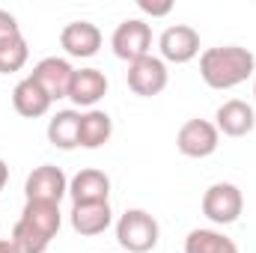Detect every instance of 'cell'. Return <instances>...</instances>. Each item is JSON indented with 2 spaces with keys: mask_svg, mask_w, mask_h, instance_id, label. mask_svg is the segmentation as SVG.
<instances>
[{
  "mask_svg": "<svg viewBox=\"0 0 256 253\" xmlns=\"http://www.w3.org/2000/svg\"><path fill=\"white\" fill-rule=\"evenodd\" d=\"M0 253H21L12 238H0Z\"/></svg>",
  "mask_w": 256,
  "mask_h": 253,
  "instance_id": "obj_23",
  "label": "cell"
},
{
  "mask_svg": "<svg viewBox=\"0 0 256 253\" xmlns=\"http://www.w3.org/2000/svg\"><path fill=\"white\" fill-rule=\"evenodd\" d=\"M137 6H140V12H146V15H152V18H164V15H170L173 12V3L170 0H137Z\"/></svg>",
  "mask_w": 256,
  "mask_h": 253,
  "instance_id": "obj_22",
  "label": "cell"
},
{
  "mask_svg": "<svg viewBox=\"0 0 256 253\" xmlns=\"http://www.w3.org/2000/svg\"><path fill=\"white\" fill-rule=\"evenodd\" d=\"M256 74V57L242 45H220L200 54V78L212 90H232Z\"/></svg>",
  "mask_w": 256,
  "mask_h": 253,
  "instance_id": "obj_1",
  "label": "cell"
},
{
  "mask_svg": "<svg viewBox=\"0 0 256 253\" xmlns=\"http://www.w3.org/2000/svg\"><path fill=\"white\" fill-rule=\"evenodd\" d=\"M108 96V78L102 68H74V80L68 90V98L78 108H96Z\"/></svg>",
  "mask_w": 256,
  "mask_h": 253,
  "instance_id": "obj_15",
  "label": "cell"
},
{
  "mask_svg": "<svg viewBox=\"0 0 256 253\" xmlns=\"http://www.w3.org/2000/svg\"><path fill=\"white\" fill-rule=\"evenodd\" d=\"M185 253H238V244L218 230H191L185 238Z\"/></svg>",
  "mask_w": 256,
  "mask_h": 253,
  "instance_id": "obj_19",
  "label": "cell"
},
{
  "mask_svg": "<svg viewBox=\"0 0 256 253\" xmlns=\"http://www.w3.org/2000/svg\"><path fill=\"white\" fill-rule=\"evenodd\" d=\"M158 236H161L158 220L143 208H128L116 220V242L126 253H149L158 244Z\"/></svg>",
  "mask_w": 256,
  "mask_h": 253,
  "instance_id": "obj_3",
  "label": "cell"
},
{
  "mask_svg": "<svg viewBox=\"0 0 256 253\" xmlns=\"http://www.w3.org/2000/svg\"><path fill=\"white\" fill-rule=\"evenodd\" d=\"M48 143L63 149V152H72L80 146V114L78 110H60L51 116L48 122Z\"/></svg>",
  "mask_w": 256,
  "mask_h": 253,
  "instance_id": "obj_17",
  "label": "cell"
},
{
  "mask_svg": "<svg viewBox=\"0 0 256 253\" xmlns=\"http://www.w3.org/2000/svg\"><path fill=\"white\" fill-rule=\"evenodd\" d=\"M68 220L78 236L92 238V236H102L114 224V212H110V202H78L72 206Z\"/></svg>",
  "mask_w": 256,
  "mask_h": 253,
  "instance_id": "obj_12",
  "label": "cell"
},
{
  "mask_svg": "<svg viewBox=\"0 0 256 253\" xmlns=\"http://www.w3.org/2000/svg\"><path fill=\"white\" fill-rule=\"evenodd\" d=\"M110 137H114V120L104 110L92 108L80 114V146L84 149H102Z\"/></svg>",
  "mask_w": 256,
  "mask_h": 253,
  "instance_id": "obj_18",
  "label": "cell"
},
{
  "mask_svg": "<svg viewBox=\"0 0 256 253\" xmlns=\"http://www.w3.org/2000/svg\"><path fill=\"white\" fill-rule=\"evenodd\" d=\"M128 90L134 92V96H140V98H152V96H158V92H164L167 90V80H170V74H167V63L161 60V57H140V60H134V63H128Z\"/></svg>",
  "mask_w": 256,
  "mask_h": 253,
  "instance_id": "obj_6",
  "label": "cell"
},
{
  "mask_svg": "<svg viewBox=\"0 0 256 253\" xmlns=\"http://www.w3.org/2000/svg\"><path fill=\"white\" fill-rule=\"evenodd\" d=\"M30 60V48H27V39L18 36V39H9V42H0V72L3 74H12V72H21Z\"/></svg>",
  "mask_w": 256,
  "mask_h": 253,
  "instance_id": "obj_20",
  "label": "cell"
},
{
  "mask_svg": "<svg viewBox=\"0 0 256 253\" xmlns=\"http://www.w3.org/2000/svg\"><path fill=\"white\" fill-rule=\"evenodd\" d=\"M66 194H68V179H66L63 170L54 167V164L36 167L27 176V182H24L27 202H57L60 206V200H63Z\"/></svg>",
  "mask_w": 256,
  "mask_h": 253,
  "instance_id": "obj_8",
  "label": "cell"
},
{
  "mask_svg": "<svg viewBox=\"0 0 256 253\" xmlns=\"http://www.w3.org/2000/svg\"><path fill=\"white\" fill-rule=\"evenodd\" d=\"M158 48H161V60L164 63H191L194 57L200 54V33L188 27V24H173L161 33L158 39Z\"/></svg>",
  "mask_w": 256,
  "mask_h": 253,
  "instance_id": "obj_10",
  "label": "cell"
},
{
  "mask_svg": "<svg viewBox=\"0 0 256 253\" xmlns=\"http://www.w3.org/2000/svg\"><path fill=\"white\" fill-rule=\"evenodd\" d=\"M242 208H244V196L232 182H214L202 194V214L218 226L236 224L242 218Z\"/></svg>",
  "mask_w": 256,
  "mask_h": 253,
  "instance_id": "obj_4",
  "label": "cell"
},
{
  "mask_svg": "<svg viewBox=\"0 0 256 253\" xmlns=\"http://www.w3.org/2000/svg\"><path fill=\"white\" fill-rule=\"evenodd\" d=\"M51 98H48V92L27 74L24 80H18L15 84V90H12V108H15V114L18 116H27V120H39V116H45L48 110H51Z\"/></svg>",
  "mask_w": 256,
  "mask_h": 253,
  "instance_id": "obj_16",
  "label": "cell"
},
{
  "mask_svg": "<svg viewBox=\"0 0 256 253\" xmlns=\"http://www.w3.org/2000/svg\"><path fill=\"white\" fill-rule=\"evenodd\" d=\"M21 36V24L15 21L12 12L0 9V42H9V39H18Z\"/></svg>",
  "mask_w": 256,
  "mask_h": 253,
  "instance_id": "obj_21",
  "label": "cell"
},
{
  "mask_svg": "<svg viewBox=\"0 0 256 253\" xmlns=\"http://www.w3.org/2000/svg\"><path fill=\"white\" fill-rule=\"evenodd\" d=\"M6 182H9V167H6V161L0 158V190L6 188Z\"/></svg>",
  "mask_w": 256,
  "mask_h": 253,
  "instance_id": "obj_24",
  "label": "cell"
},
{
  "mask_svg": "<svg viewBox=\"0 0 256 253\" xmlns=\"http://www.w3.org/2000/svg\"><path fill=\"white\" fill-rule=\"evenodd\" d=\"M110 48L126 63H134L140 57H149V51H152V27L143 18H126L114 30V36H110Z\"/></svg>",
  "mask_w": 256,
  "mask_h": 253,
  "instance_id": "obj_5",
  "label": "cell"
},
{
  "mask_svg": "<svg viewBox=\"0 0 256 253\" xmlns=\"http://www.w3.org/2000/svg\"><path fill=\"white\" fill-rule=\"evenodd\" d=\"M30 78L48 92L51 102H57V98H68V90H72V80H74V68L63 57H42L33 66Z\"/></svg>",
  "mask_w": 256,
  "mask_h": 253,
  "instance_id": "obj_9",
  "label": "cell"
},
{
  "mask_svg": "<svg viewBox=\"0 0 256 253\" xmlns=\"http://www.w3.org/2000/svg\"><path fill=\"white\" fill-rule=\"evenodd\" d=\"M63 224L57 202H24L21 218L12 226V242L21 253H45Z\"/></svg>",
  "mask_w": 256,
  "mask_h": 253,
  "instance_id": "obj_2",
  "label": "cell"
},
{
  "mask_svg": "<svg viewBox=\"0 0 256 253\" xmlns=\"http://www.w3.org/2000/svg\"><path fill=\"white\" fill-rule=\"evenodd\" d=\"M220 143V131L208 120H188L176 134V149L185 158H208L218 152Z\"/></svg>",
  "mask_w": 256,
  "mask_h": 253,
  "instance_id": "obj_7",
  "label": "cell"
},
{
  "mask_svg": "<svg viewBox=\"0 0 256 253\" xmlns=\"http://www.w3.org/2000/svg\"><path fill=\"white\" fill-rule=\"evenodd\" d=\"M60 45H63V51L68 57L90 60L102 48V30L92 21H72V24H66L63 33H60Z\"/></svg>",
  "mask_w": 256,
  "mask_h": 253,
  "instance_id": "obj_11",
  "label": "cell"
},
{
  "mask_svg": "<svg viewBox=\"0 0 256 253\" xmlns=\"http://www.w3.org/2000/svg\"><path fill=\"white\" fill-rule=\"evenodd\" d=\"M68 196H72V206H78V202H108V196H110V176L104 170L86 167V170L72 176Z\"/></svg>",
  "mask_w": 256,
  "mask_h": 253,
  "instance_id": "obj_13",
  "label": "cell"
},
{
  "mask_svg": "<svg viewBox=\"0 0 256 253\" xmlns=\"http://www.w3.org/2000/svg\"><path fill=\"white\" fill-rule=\"evenodd\" d=\"M254 98H256V78H254Z\"/></svg>",
  "mask_w": 256,
  "mask_h": 253,
  "instance_id": "obj_25",
  "label": "cell"
},
{
  "mask_svg": "<svg viewBox=\"0 0 256 253\" xmlns=\"http://www.w3.org/2000/svg\"><path fill=\"white\" fill-rule=\"evenodd\" d=\"M214 120H218L214 128H218L220 134H226V137H248V134L256 128L254 108H250L248 102H242V98H230V102H224V104L218 108Z\"/></svg>",
  "mask_w": 256,
  "mask_h": 253,
  "instance_id": "obj_14",
  "label": "cell"
}]
</instances>
